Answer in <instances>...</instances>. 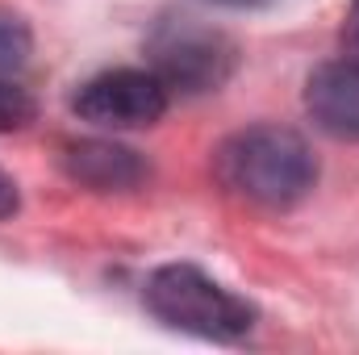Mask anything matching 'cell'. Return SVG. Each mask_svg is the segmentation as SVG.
<instances>
[{"mask_svg":"<svg viewBox=\"0 0 359 355\" xmlns=\"http://www.w3.org/2000/svg\"><path fill=\"white\" fill-rule=\"evenodd\" d=\"M168 100H172V92L151 67L147 72L142 67H113V72L92 76L88 84H80L72 105L92 126L138 130V126H155L168 113Z\"/></svg>","mask_w":359,"mask_h":355,"instance_id":"obj_4","label":"cell"},{"mask_svg":"<svg viewBox=\"0 0 359 355\" xmlns=\"http://www.w3.org/2000/svg\"><path fill=\"white\" fill-rule=\"evenodd\" d=\"M305 109L330 138L359 142V63H322L305 84Z\"/></svg>","mask_w":359,"mask_h":355,"instance_id":"obj_5","label":"cell"},{"mask_svg":"<svg viewBox=\"0 0 359 355\" xmlns=\"http://www.w3.org/2000/svg\"><path fill=\"white\" fill-rule=\"evenodd\" d=\"M34 121V96L17 80H0V134H13Z\"/></svg>","mask_w":359,"mask_h":355,"instance_id":"obj_8","label":"cell"},{"mask_svg":"<svg viewBox=\"0 0 359 355\" xmlns=\"http://www.w3.org/2000/svg\"><path fill=\"white\" fill-rule=\"evenodd\" d=\"M209 4H222V8H259V4H271V0H209Z\"/></svg>","mask_w":359,"mask_h":355,"instance_id":"obj_11","label":"cell"},{"mask_svg":"<svg viewBox=\"0 0 359 355\" xmlns=\"http://www.w3.org/2000/svg\"><path fill=\"white\" fill-rule=\"evenodd\" d=\"M151 72L168 84V92L222 88L234 72V46L226 34L192 17H172L151 38Z\"/></svg>","mask_w":359,"mask_h":355,"instance_id":"obj_3","label":"cell"},{"mask_svg":"<svg viewBox=\"0 0 359 355\" xmlns=\"http://www.w3.org/2000/svg\"><path fill=\"white\" fill-rule=\"evenodd\" d=\"M29 51H34L29 25L13 8H0V80H13L29 63Z\"/></svg>","mask_w":359,"mask_h":355,"instance_id":"obj_7","label":"cell"},{"mask_svg":"<svg viewBox=\"0 0 359 355\" xmlns=\"http://www.w3.org/2000/svg\"><path fill=\"white\" fill-rule=\"evenodd\" d=\"M343 59L359 63V0H351L347 21H343Z\"/></svg>","mask_w":359,"mask_h":355,"instance_id":"obj_9","label":"cell"},{"mask_svg":"<svg viewBox=\"0 0 359 355\" xmlns=\"http://www.w3.org/2000/svg\"><path fill=\"white\" fill-rule=\"evenodd\" d=\"M147 309L188 335L201 339H243L255 326V309L209 280L192 264H168L147 280Z\"/></svg>","mask_w":359,"mask_h":355,"instance_id":"obj_2","label":"cell"},{"mask_svg":"<svg viewBox=\"0 0 359 355\" xmlns=\"http://www.w3.org/2000/svg\"><path fill=\"white\" fill-rule=\"evenodd\" d=\"M217 180L243 201L284 209V205H297L313 188L318 159L301 134L284 126H251L222 142Z\"/></svg>","mask_w":359,"mask_h":355,"instance_id":"obj_1","label":"cell"},{"mask_svg":"<svg viewBox=\"0 0 359 355\" xmlns=\"http://www.w3.org/2000/svg\"><path fill=\"white\" fill-rule=\"evenodd\" d=\"M8 213H17V184L0 172V222H4Z\"/></svg>","mask_w":359,"mask_h":355,"instance_id":"obj_10","label":"cell"},{"mask_svg":"<svg viewBox=\"0 0 359 355\" xmlns=\"http://www.w3.org/2000/svg\"><path fill=\"white\" fill-rule=\"evenodd\" d=\"M67 172L92 188H134L147 176L142 159L117 142H76L67 147Z\"/></svg>","mask_w":359,"mask_h":355,"instance_id":"obj_6","label":"cell"}]
</instances>
